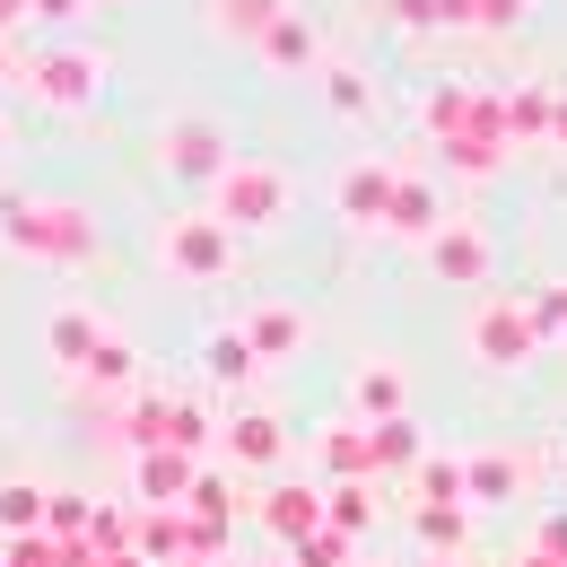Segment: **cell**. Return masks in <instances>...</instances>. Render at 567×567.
I'll use <instances>...</instances> for the list:
<instances>
[{"mask_svg":"<svg viewBox=\"0 0 567 567\" xmlns=\"http://www.w3.org/2000/svg\"><path fill=\"white\" fill-rule=\"evenodd\" d=\"M0 236L18 254H53V262H79L96 245V227L79 210H62V202H18V193H0Z\"/></svg>","mask_w":567,"mask_h":567,"instance_id":"1","label":"cell"},{"mask_svg":"<svg viewBox=\"0 0 567 567\" xmlns=\"http://www.w3.org/2000/svg\"><path fill=\"white\" fill-rule=\"evenodd\" d=\"M35 87L53 105H79V96H96V62L87 53H53V62H35Z\"/></svg>","mask_w":567,"mask_h":567,"instance_id":"2","label":"cell"},{"mask_svg":"<svg viewBox=\"0 0 567 567\" xmlns=\"http://www.w3.org/2000/svg\"><path fill=\"white\" fill-rule=\"evenodd\" d=\"M44 515H53V506H44V489H27V481H9V489H0V533H18V542H27Z\"/></svg>","mask_w":567,"mask_h":567,"instance_id":"3","label":"cell"},{"mask_svg":"<svg viewBox=\"0 0 567 567\" xmlns=\"http://www.w3.org/2000/svg\"><path fill=\"white\" fill-rule=\"evenodd\" d=\"M53 350L71 358V367H87V358H96V323H87V315H53Z\"/></svg>","mask_w":567,"mask_h":567,"instance_id":"4","label":"cell"},{"mask_svg":"<svg viewBox=\"0 0 567 567\" xmlns=\"http://www.w3.org/2000/svg\"><path fill=\"white\" fill-rule=\"evenodd\" d=\"M227 202H236V210H271V202H280V184H271V175H236V184H227Z\"/></svg>","mask_w":567,"mask_h":567,"instance_id":"5","label":"cell"},{"mask_svg":"<svg viewBox=\"0 0 567 567\" xmlns=\"http://www.w3.org/2000/svg\"><path fill=\"white\" fill-rule=\"evenodd\" d=\"M175 254H184L193 271H210V262H218V236H210V227H184V236H175Z\"/></svg>","mask_w":567,"mask_h":567,"instance_id":"6","label":"cell"},{"mask_svg":"<svg viewBox=\"0 0 567 567\" xmlns=\"http://www.w3.org/2000/svg\"><path fill=\"white\" fill-rule=\"evenodd\" d=\"M71 550H53V542H9V567H62Z\"/></svg>","mask_w":567,"mask_h":567,"instance_id":"7","label":"cell"},{"mask_svg":"<svg viewBox=\"0 0 567 567\" xmlns=\"http://www.w3.org/2000/svg\"><path fill=\"white\" fill-rule=\"evenodd\" d=\"M141 489H148V497H166V489H184V463H166V454H157V463H148V472H141Z\"/></svg>","mask_w":567,"mask_h":567,"instance_id":"8","label":"cell"},{"mask_svg":"<svg viewBox=\"0 0 567 567\" xmlns=\"http://www.w3.org/2000/svg\"><path fill=\"white\" fill-rule=\"evenodd\" d=\"M175 157L184 166H210V132H175Z\"/></svg>","mask_w":567,"mask_h":567,"instance_id":"9","label":"cell"},{"mask_svg":"<svg viewBox=\"0 0 567 567\" xmlns=\"http://www.w3.org/2000/svg\"><path fill=\"white\" fill-rule=\"evenodd\" d=\"M27 9H44V18H71V0H27Z\"/></svg>","mask_w":567,"mask_h":567,"instance_id":"10","label":"cell"},{"mask_svg":"<svg viewBox=\"0 0 567 567\" xmlns=\"http://www.w3.org/2000/svg\"><path fill=\"white\" fill-rule=\"evenodd\" d=\"M18 9H27V0H0V27H9V18H18Z\"/></svg>","mask_w":567,"mask_h":567,"instance_id":"11","label":"cell"},{"mask_svg":"<svg viewBox=\"0 0 567 567\" xmlns=\"http://www.w3.org/2000/svg\"><path fill=\"white\" fill-rule=\"evenodd\" d=\"M0 567H9V559H0Z\"/></svg>","mask_w":567,"mask_h":567,"instance_id":"12","label":"cell"}]
</instances>
